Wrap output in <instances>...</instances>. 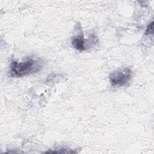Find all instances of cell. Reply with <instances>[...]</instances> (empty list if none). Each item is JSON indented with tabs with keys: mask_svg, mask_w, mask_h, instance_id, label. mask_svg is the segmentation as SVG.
Segmentation results:
<instances>
[{
	"mask_svg": "<svg viewBox=\"0 0 154 154\" xmlns=\"http://www.w3.org/2000/svg\"><path fill=\"white\" fill-rule=\"evenodd\" d=\"M43 65V61L40 58L33 57L26 58L20 62L11 61L8 73L11 77L19 78L40 71Z\"/></svg>",
	"mask_w": 154,
	"mask_h": 154,
	"instance_id": "cell-1",
	"label": "cell"
},
{
	"mask_svg": "<svg viewBox=\"0 0 154 154\" xmlns=\"http://www.w3.org/2000/svg\"><path fill=\"white\" fill-rule=\"evenodd\" d=\"M132 72L128 67H123L111 72L109 81L112 86L121 87L126 85L131 79Z\"/></svg>",
	"mask_w": 154,
	"mask_h": 154,
	"instance_id": "cell-2",
	"label": "cell"
},
{
	"mask_svg": "<svg viewBox=\"0 0 154 154\" xmlns=\"http://www.w3.org/2000/svg\"><path fill=\"white\" fill-rule=\"evenodd\" d=\"M71 43L72 46L78 51H83L86 49L85 47V40L84 39V35L82 33L73 36L72 38Z\"/></svg>",
	"mask_w": 154,
	"mask_h": 154,
	"instance_id": "cell-3",
	"label": "cell"
},
{
	"mask_svg": "<svg viewBox=\"0 0 154 154\" xmlns=\"http://www.w3.org/2000/svg\"><path fill=\"white\" fill-rule=\"evenodd\" d=\"M76 152L73 151L71 149H59L57 150H48L45 153H76Z\"/></svg>",
	"mask_w": 154,
	"mask_h": 154,
	"instance_id": "cell-4",
	"label": "cell"
}]
</instances>
